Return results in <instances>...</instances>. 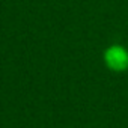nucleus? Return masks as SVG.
Returning <instances> with one entry per match:
<instances>
[{
    "mask_svg": "<svg viewBox=\"0 0 128 128\" xmlns=\"http://www.w3.org/2000/svg\"><path fill=\"white\" fill-rule=\"evenodd\" d=\"M104 62L108 70L122 72L128 70V51L122 45H112L104 51Z\"/></svg>",
    "mask_w": 128,
    "mask_h": 128,
    "instance_id": "nucleus-1",
    "label": "nucleus"
}]
</instances>
